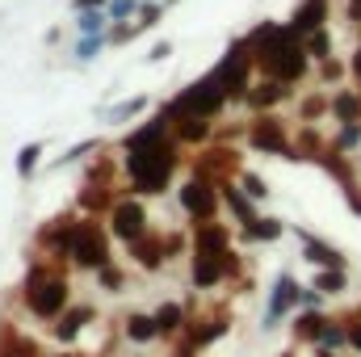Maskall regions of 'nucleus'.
Instances as JSON below:
<instances>
[{"mask_svg": "<svg viewBox=\"0 0 361 357\" xmlns=\"http://www.w3.org/2000/svg\"><path fill=\"white\" fill-rule=\"evenodd\" d=\"M21 298H25V311L42 324H55L68 307H72V282L63 269H55L51 261L34 257V265L21 282Z\"/></svg>", "mask_w": 361, "mask_h": 357, "instance_id": "nucleus-1", "label": "nucleus"}, {"mask_svg": "<svg viewBox=\"0 0 361 357\" xmlns=\"http://www.w3.org/2000/svg\"><path fill=\"white\" fill-rule=\"evenodd\" d=\"M177 135L173 139H164V143H156V147H135V152H122L126 156V181H130V189L126 193H139V198H156V193H164L173 177H177Z\"/></svg>", "mask_w": 361, "mask_h": 357, "instance_id": "nucleus-2", "label": "nucleus"}, {"mask_svg": "<svg viewBox=\"0 0 361 357\" xmlns=\"http://www.w3.org/2000/svg\"><path fill=\"white\" fill-rule=\"evenodd\" d=\"M227 89H223V80H219V72H206V76H197L193 85H185V89L164 105V114L177 122V118H185V114H193V118H219L223 109H227Z\"/></svg>", "mask_w": 361, "mask_h": 357, "instance_id": "nucleus-3", "label": "nucleus"}, {"mask_svg": "<svg viewBox=\"0 0 361 357\" xmlns=\"http://www.w3.org/2000/svg\"><path fill=\"white\" fill-rule=\"evenodd\" d=\"M109 227L97 223L92 214L76 219L72 227V253H68V265L72 269H85V273H97L101 265H109Z\"/></svg>", "mask_w": 361, "mask_h": 357, "instance_id": "nucleus-4", "label": "nucleus"}, {"mask_svg": "<svg viewBox=\"0 0 361 357\" xmlns=\"http://www.w3.org/2000/svg\"><path fill=\"white\" fill-rule=\"evenodd\" d=\"M219 80H223V89L231 101H244L248 89H252V72H257V55H252V47L244 42V38H235L227 51H223V59H219Z\"/></svg>", "mask_w": 361, "mask_h": 357, "instance_id": "nucleus-5", "label": "nucleus"}, {"mask_svg": "<svg viewBox=\"0 0 361 357\" xmlns=\"http://www.w3.org/2000/svg\"><path fill=\"white\" fill-rule=\"evenodd\" d=\"M105 227H109V236L122 240L126 248H130L135 240H143V236L152 231V227H147V206H143V198H139V193L114 198V206L105 210Z\"/></svg>", "mask_w": 361, "mask_h": 357, "instance_id": "nucleus-6", "label": "nucleus"}, {"mask_svg": "<svg viewBox=\"0 0 361 357\" xmlns=\"http://www.w3.org/2000/svg\"><path fill=\"white\" fill-rule=\"evenodd\" d=\"M177 198H180V210L189 214V223H193V227H197V223H214V219H219V206H223L219 181L193 173V177L177 189Z\"/></svg>", "mask_w": 361, "mask_h": 357, "instance_id": "nucleus-7", "label": "nucleus"}, {"mask_svg": "<svg viewBox=\"0 0 361 357\" xmlns=\"http://www.w3.org/2000/svg\"><path fill=\"white\" fill-rule=\"evenodd\" d=\"M240 273H244V261H240L235 248H227V253H219V257L193 253V261H189V282H193V290H219L223 282H235Z\"/></svg>", "mask_w": 361, "mask_h": 357, "instance_id": "nucleus-8", "label": "nucleus"}, {"mask_svg": "<svg viewBox=\"0 0 361 357\" xmlns=\"http://www.w3.org/2000/svg\"><path fill=\"white\" fill-rule=\"evenodd\" d=\"M248 147L252 152H269V156H286V160H298L294 139L286 135V126L273 114H257V122L248 126Z\"/></svg>", "mask_w": 361, "mask_h": 357, "instance_id": "nucleus-9", "label": "nucleus"}, {"mask_svg": "<svg viewBox=\"0 0 361 357\" xmlns=\"http://www.w3.org/2000/svg\"><path fill=\"white\" fill-rule=\"evenodd\" d=\"M298 298H302V286L294 282V273H277L269 286V307H265V320H261V332H273V328H281L286 324V315L298 307Z\"/></svg>", "mask_w": 361, "mask_h": 357, "instance_id": "nucleus-10", "label": "nucleus"}, {"mask_svg": "<svg viewBox=\"0 0 361 357\" xmlns=\"http://www.w3.org/2000/svg\"><path fill=\"white\" fill-rule=\"evenodd\" d=\"M227 332H231V315H227V311H206L202 320H189V328L180 332V345L193 349V353H202L206 345L223 341Z\"/></svg>", "mask_w": 361, "mask_h": 357, "instance_id": "nucleus-11", "label": "nucleus"}, {"mask_svg": "<svg viewBox=\"0 0 361 357\" xmlns=\"http://www.w3.org/2000/svg\"><path fill=\"white\" fill-rule=\"evenodd\" d=\"M72 227H76L72 214H59V219H51L47 227H38L34 248L47 253L42 261H68V253H72Z\"/></svg>", "mask_w": 361, "mask_h": 357, "instance_id": "nucleus-12", "label": "nucleus"}, {"mask_svg": "<svg viewBox=\"0 0 361 357\" xmlns=\"http://www.w3.org/2000/svg\"><path fill=\"white\" fill-rule=\"evenodd\" d=\"M294 236H298V244H302V261H307V265H315V269H349V257H345L336 244L311 236L307 227H298Z\"/></svg>", "mask_w": 361, "mask_h": 357, "instance_id": "nucleus-13", "label": "nucleus"}, {"mask_svg": "<svg viewBox=\"0 0 361 357\" xmlns=\"http://www.w3.org/2000/svg\"><path fill=\"white\" fill-rule=\"evenodd\" d=\"M164 139H173V118L160 109V114H152L147 122H139V126L122 139V152H135V147H156V143H164Z\"/></svg>", "mask_w": 361, "mask_h": 357, "instance_id": "nucleus-14", "label": "nucleus"}, {"mask_svg": "<svg viewBox=\"0 0 361 357\" xmlns=\"http://www.w3.org/2000/svg\"><path fill=\"white\" fill-rule=\"evenodd\" d=\"M92 320H97V307L92 303H80V307H68L59 320H55V328H51V337L59 341V345H72V341H80V332L89 328Z\"/></svg>", "mask_w": 361, "mask_h": 357, "instance_id": "nucleus-15", "label": "nucleus"}, {"mask_svg": "<svg viewBox=\"0 0 361 357\" xmlns=\"http://www.w3.org/2000/svg\"><path fill=\"white\" fill-rule=\"evenodd\" d=\"M328 17H332V0H298L294 4V13H290V25H294V34H315V30H324L328 25Z\"/></svg>", "mask_w": 361, "mask_h": 357, "instance_id": "nucleus-16", "label": "nucleus"}, {"mask_svg": "<svg viewBox=\"0 0 361 357\" xmlns=\"http://www.w3.org/2000/svg\"><path fill=\"white\" fill-rule=\"evenodd\" d=\"M130 261L143 269V273H160V269L169 265V248H164V236L147 231L143 240H135V244H130Z\"/></svg>", "mask_w": 361, "mask_h": 357, "instance_id": "nucleus-17", "label": "nucleus"}, {"mask_svg": "<svg viewBox=\"0 0 361 357\" xmlns=\"http://www.w3.org/2000/svg\"><path fill=\"white\" fill-rule=\"evenodd\" d=\"M286 97H290V85H281V80H273V76H261V80L248 89L244 105H248L252 114H273Z\"/></svg>", "mask_w": 361, "mask_h": 357, "instance_id": "nucleus-18", "label": "nucleus"}, {"mask_svg": "<svg viewBox=\"0 0 361 357\" xmlns=\"http://www.w3.org/2000/svg\"><path fill=\"white\" fill-rule=\"evenodd\" d=\"M219 193H223V206L235 214V223L240 227H248V223H257L261 219V210H257V202L240 189V181L235 177H227V181H219Z\"/></svg>", "mask_w": 361, "mask_h": 357, "instance_id": "nucleus-19", "label": "nucleus"}, {"mask_svg": "<svg viewBox=\"0 0 361 357\" xmlns=\"http://www.w3.org/2000/svg\"><path fill=\"white\" fill-rule=\"evenodd\" d=\"M231 248V227L227 223H197L193 227V253H210V257H219V253H227Z\"/></svg>", "mask_w": 361, "mask_h": 357, "instance_id": "nucleus-20", "label": "nucleus"}, {"mask_svg": "<svg viewBox=\"0 0 361 357\" xmlns=\"http://www.w3.org/2000/svg\"><path fill=\"white\" fill-rule=\"evenodd\" d=\"M328 324H332V315H324V311H302V307H298V315H294L290 332H294V341H298V345H311V349H315Z\"/></svg>", "mask_w": 361, "mask_h": 357, "instance_id": "nucleus-21", "label": "nucleus"}, {"mask_svg": "<svg viewBox=\"0 0 361 357\" xmlns=\"http://www.w3.org/2000/svg\"><path fill=\"white\" fill-rule=\"evenodd\" d=\"M126 341H130V345H152V341H160L156 311H130V315H126Z\"/></svg>", "mask_w": 361, "mask_h": 357, "instance_id": "nucleus-22", "label": "nucleus"}, {"mask_svg": "<svg viewBox=\"0 0 361 357\" xmlns=\"http://www.w3.org/2000/svg\"><path fill=\"white\" fill-rule=\"evenodd\" d=\"M147 105H152V97H147V92H139V97H126V101H118V105L101 109V118H105L109 126H122V122H135L139 114H147Z\"/></svg>", "mask_w": 361, "mask_h": 357, "instance_id": "nucleus-23", "label": "nucleus"}, {"mask_svg": "<svg viewBox=\"0 0 361 357\" xmlns=\"http://www.w3.org/2000/svg\"><path fill=\"white\" fill-rule=\"evenodd\" d=\"M210 131H214V122H210V118H193V114H185V118H177V122H173L177 143H189V147L206 143V139H210Z\"/></svg>", "mask_w": 361, "mask_h": 357, "instance_id": "nucleus-24", "label": "nucleus"}, {"mask_svg": "<svg viewBox=\"0 0 361 357\" xmlns=\"http://www.w3.org/2000/svg\"><path fill=\"white\" fill-rule=\"evenodd\" d=\"M240 236H244L248 244H273V240H281V236H286V223H281L277 214H261L257 223L240 227Z\"/></svg>", "mask_w": 361, "mask_h": 357, "instance_id": "nucleus-25", "label": "nucleus"}, {"mask_svg": "<svg viewBox=\"0 0 361 357\" xmlns=\"http://www.w3.org/2000/svg\"><path fill=\"white\" fill-rule=\"evenodd\" d=\"M156 324H160V337H180L189 328V307L185 303H160L156 307Z\"/></svg>", "mask_w": 361, "mask_h": 357, "instance_id": "nucleus-26", "label": "nucleus"}, {"mask_svg": "<svg viewBox=\"0 0 361 357\" xmlns=\"http://www.w3.org/2000/svg\"><path fill=\"white\" fill-rule=\"evenodd\" d=\"M332 122H361V89L332 92Z\"/></svg>", "mask_w": 361, "mask_h": 357, "instance_id": "nucleus-27", "label": "nucleus"}, {"mask_svg": "<svg viewBox=\"0 0 361 357\" xmlns=\"http://www.w3.org/2000/svg\"><path fill=\"white\" fill-rule=\"evenodd\" d=\"M42 152H47V143H42V139H30V143H21V152H17V160H13L17 177H21V181H34L38 164H42Z\"/></svg>", "mask_w": 361, "mask_h": 357, "instance_id": "nucleus-28", "label": "nucleus"}, {"mask_svg": "<svg viewBox=\"0 0 361 357\" xmlns=\"http://www.w3.org/2000/svg\"><path fill=\"white\" fill-rule=\"evenodd\" d=\"M332 152H341V156H349V152H357L361 147V122H336V135H332V143H328Z\"/></svg>", "mask_w": 361, "mask_h": 357, "instance_id": "nucleus-29", "label": "nucleus"}, {"mask_svg": "<svg viewBox=\"0 0 361 357\" xmlns=\"http://www.w3.org/2000/svg\"><path fill=\"white\" fill-rule=\"evenodd\" d=\"M324 294H345L349 290V269H315V282Z\"/></svg>", "mask_w": 361, "mask_h": 357, "instance_id": "nucleus-30", "label": "nucleus"}, {"mask_svg": "<svg viewBox=\"0 0 361 357\" xmlns=\"http://www.w3.org/2000/svg\"><path fill=\"white\" fill-rule=\"evenodd\" d=\"M319 114H332V97H324V92H307L302 105H298V122H311V126H315Z\"/></svg>", "mask_w": 361, "mask_h": 357, "instance_id": "nucleus-31", "label": "nucleus"}, {"mask_svg": "<svg viewBox=\"0 0 361 357\" xmlns=\"http://www.w3.org/2000/svg\"><path fill=\"white\" fill-rule=\"evenodd\" d=\"M101 47H105V34H76L72 55H76V63H92L101 55Z\"/></svg>", "mask_w": 361, "mask_h": 357, "instance_id": "nucleus-32", "label": "nucleus"}, {"mask_svg": "<svg viewBox=\"0 0 361 357\" xmlns=\"http://www.w3.org/2000/svg\"><path fill=\"white\" fill-rule=\"evenodd\" d=\"M72 25H76V34H105L114 21H109V13H105V8H92V13H76V21H72Z\"/></svg>", "mask_w": 361, "mask_h": 357, "instance_id": "nucleus-33", "label": "nucleus"}, {"mask_svg": "<svg viewBox=\"0 0 361 357\" xmlns=\"http://www.w3.org/2000/svg\"><path fill=\"white\" fill-rule=\"evenodd\" d=\"M302 47H307V55H311L315 63L332 59V34H328V25H324V30H315V34H307V38H302Z\"/></svg>", "mask_w": 361, "mask_h": 357, "instance_id": "nucleus-34", "label": "nucleus"}, {"mask_svg": "<svg viewBox=\"0 0 361 357\" xmlns=\"http://www.w3.org/2000/svg\"><path fill=\"white\" fill-rule=\"evenodd\" d=\"M240 189H244V193H248V198H252V202H269V185H265V177H261V173H248V169H240Z\"/></svg>", "mask_w": 361, "mask_h": 357, "instance_id": "nucleus-35", "label": "nucleus"}, {"mask_svg": "<svg viewBox=\"0 0 361 357\" xmlns=\"http://www.w3.org/2000/svg\"><path fill=\"white\" fill-rule=\"evenodd\" d=\"M97 286H101L105 294H122V290H126V273H122V269L109 261V265L97 269Z\"/></svg>", "mask_w": 361, "mask_h": 357, "instance_id": "nucleus-36", "label": "nucleus"}, {"mask_svg": "<svg viewBox=\"0 0 361 357\" xmlns=\"http://www.w3.org/2000/svg\"><path fill=\"white\" fill-rule=\"evenodd\" d=\"M139 34H143V25H139V21H114V25L105 30V42H109V47H126V42H130V38H139Z\"/></svg>", "mask_w": 361, "mask_h": 357, "instance_id": "nucleus-37", "label": "nucleus"}, {"mask_svg": "<svg viewBox=\"0 0 361 357\" xmlns=\"http://www.w3.org/2000/svg\"><path fill=\"white\" fill-rule=\"evenodd\" d=\"M89 152H101V139H80V143H72V147H68V152H63V156H59V160H55L51 169H68V164L85 160Z\"/></svg>", "mask_w": 361, "mask_h": 357, "instance_id": "nucleus-38", "label": "nucleus"}, {"mask_svg": "<svg viewBox=\"0 0 361 357\" xmlns=\"http://www.w3.org/2000/svg\"><path fill=\"white\" fill-rule=\"evenodd\" d=\"M164 8H169L164 0H143V4H139V17H135V21L143 25V34L160 25V17H164Z\"/></svg>", "mask_w": 361, "mask_h": 357, "instance_id": "nucleus-39", "label": "nucleus"}, {"mask_svg": "<svg viewBox=\"0 0 361 357\" xmlns=\"http://www.w3.org/2000/svg\"><path fill=\"white\" fill-rule=\"evenodd\" d=\"M315 76H319V85H336V80H345V76H349V63L332 55V59H324V63L315 68Z\"/></svg>", "mask_w": 361, "mask_h": 357, "instance_id": "nucleus-40", "label": "nucleus"}, {"mask_svg": "<svg viewBox=\"0 0 361 357\" xmlns=\"http://www.w3.org/2000/svg\"><path fill=\"white\" fill-rule=\"evenodd\" d=\"M139 4L143 0H109L105 13H109V21H135L139 17Z\"/></svg>", "mask_w": 361, "mask_h": 357, "instance_id": "nucleus-41", "label": "nucleus"}, {"mask_svg": "<svg viewBox=\"0 0 361 357\" xmlns=\"http://www.w3.org/2000/svg\"><path fill=\"white\" fill-rule=\"evenodd\" d=\"M324 298H328V294H324L319 286H302V298H298V307H302V311H324Z\"/></svg>", "mask_w": 361, "mask_h": 357, "instance_id": "nucleus-42", "label": "nucleus"}, {"mask_svg": "<svg viewBox=\"0 0 361 357\" xmlns=\"http://www.w3.org/2000/svg\"><path fill=\"white\" fill-rule=\"evenodd\" d=\"M169 55H173V42H169V38H160V42L147 47V63H164Z\"/></svg>", "mask_w": 361, "mask_h": 357, "instance_id": "nucleus-43", "label": "nucleus"}, {"mask_svg": "<svg viewBox=\"0 0 361 357\" xmlns=\"http://www.w3.org/2000/svg\"><path fill=\"white\" fill-rule=\"evenodd\" d=\"M164 248H169V261H173V257H180V253L189 248V240H185L180 231H164Z\"/></svg>", "mask_w": 361, "mask_h": 357, "instance_id": "nucleus-44", "label": "nucleus"}, {"mask_svg": "<svg viewBox=\"0 0 361 357\" xmlns=\"http://www.w3.org/2000/svg\"><path fill=\"white\" fill-rule=\"evenodd\" d=\"M109 0H72V13H92V8H105Z\"/></svg>", "mask_w": 361, "mask_h": 357, "instance_id": "nucleus-45", "label": "nucleus"}, {"mask_svg": "<svg viewBox=\"0 0 361 357\" xmlns=\"http://www.w3.org/2000/svg\"><path fill=\"white\" fill-rule=\"evenodd\" d=\"M315 357H341L336 349H315Z\"/></svg>", "mask_w": 361, "mask_h": 357, "instance_id": "nucleus-46", "label": "nucleus"}, {"mask_svg": "<svg viewBox=\"0 0 361 357\" xmlns=\"http://www.w3.org/2000/svg\"><path fill=\"white\" fill-rule=\"evenodd\" d=\"M273 357H294V349H286V353H273Z\"/></svg>", "mask_w": 361, "mask_h": 357, "instance_id": "nucleus-47", "label": "nucleus"}]
</instances>
